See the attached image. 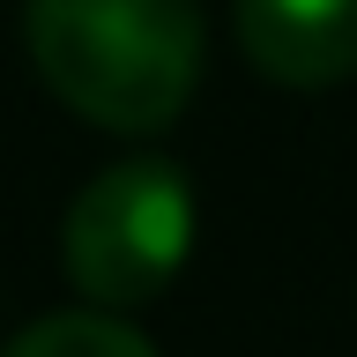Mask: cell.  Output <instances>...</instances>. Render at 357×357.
Instances as JSON below:
<instances>
[{"mask_svg": "<svg viewBox=\"0 0 357 357\" xmlns=\"http://www.w3.org/2000/svg\"><path fill=\"white\" fill-rule=\"evenodd\" d=\"M22 38L60 105L119 134L172 127L201 82L194 0H30Z\"/></svg>", "mask_w": 357, "mask_h": 357, "instance_id": "cell-1", "label": "cell"}, {"mask_svg": "<svg viewBox=\"0 0 357 357\" xmlns=\"http://www.w3.org/2000/svg\"><path fill=\"white\" fill-rule=\"evenodd\" d=\"M194 245V194L178 164H112L67 201L60 223V261L89 305L134 312L178 275Z\"/></svg>", "mask_w": 357, "mask_h": 357, "instance_id": "cell-2", "label": "cell"}, {"mask_svg": "<svg viewBox=\"0 0 357 357\" xmlns=\"http://www.w3.org/2000/svg\"><path fill=\"white\" fill-rule=\"evenodd\" d=\"M238 45L268 82L328 89L357 75V0H238Z\"/></svg>", "mask_w": 357, "mask_h": 357, "instance_id": "cell-3", "label": "cell"}, {"mask_svg": "<svg viewBox=\"0 0 357 357\" xmlns=\"http://www.w3.org/2000/svg\"><path fill=\"white\" fill-rule=\"evenodd\" d=\"M0 357H156V350L127 328V320H119V312L89 305V312H52V320H30V328H22Z\"/></svg>", "mask_w": 357, "mask_h": 357, "instance_id": "cell-4", "label": "cell"}]
</instances>
